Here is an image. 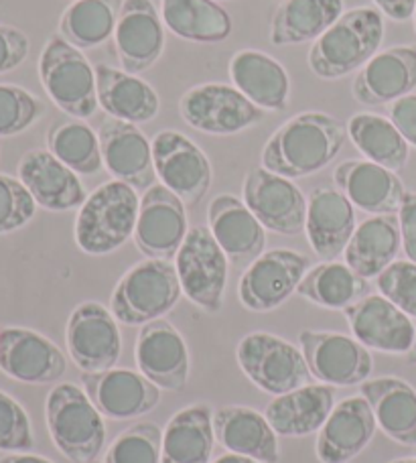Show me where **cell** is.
Wrapping results in <instances>:
<instances>
[{"label": "cell", "instance_id": "obj_1", "mask_svg": "<svg viewBox=\"0 0 416 463\" xmlns=\"http://www.w3.org/2000/svg\"><path fill=\"white\" fill-rule=\"evenodd\" d=\"M347 140V127L326 112H301L280 124L264 145L262 167L287 179L309 177L336 159Z\"/></svg>", "mask_w": 416, "mask_h": 463}, {"label": "cell", "instance_id": "obj_2", "mask_svg": "<svg viewBox=\"0 0 416 463\" xmlns=\"http://www.w3.org/2000/svg\"><path fill=\"white\" fill-rule=\"evenodd\" d=\"M384 39V14L373 6L345 11L309 52V68L321 80H339L362 70Z\"/></svg>", "mask_w": 416, "mask_h": 463}, {"label": "cell", "instance_id": "obj_3", "mask_svg": "<svg viewBox=\"0 0 416 463\" xmlns=\"http://www.w3.org/2000/svg\"><path fill=\"white\" fill-rule=\"evenodd\" d=\"M140 200L135 187L112 179L96 187L78 212L76 244L90 256H104L135 236Z\"/></svg>", "mask_w": 416, "mask_h": 463}, {"label": "cell", "instance_id": "obj_4", "mask_svg": "<svg viewBox=\"0 0 416 463\" xmlns=\"http://www.w3.org/2000/svg\"><path fill=\"white\" fill-rule=\"evenodd\" d=\"M45 423L53 445L71 463L94 461L104 449V415L78 384L61 383L49 391Z\"/></svg>", "mask_w": 416, "mask_h": 463}, {"label": "cell", "instance_id": "obj_5", "mask_svg": "<svg viewBox=\"0 0 416 463\" xmlns=\"http://www.w3.org/2000/svg\"><path fill=\"white\" fill-rule=\"evenodd\" d=\"M183 288L171 260L145 259L124 272L112 291L110 311L124 326L151 324L179 303Z\"/></svg>", "mask_w": 416, "mask_h": 463}, {"label": "cell", "instance_id": "obj_6", "mask_svg": "<svg viewBox=\"0 0 416 463\" xmlns=\"http://www.w3.org/2000/svg\"><path fill=\"white\" fill-rule=\"evenodd\" d=\"M39 78L52 102L71 118L86 120L99 106L96 68L61 35L49 37L41 52Z\"/></svg>", "mask_w": 416, "mask_h": 463}, {"label": "cell", "instance_id": "obj_7", "mask_svg": "<svg viewBox=\"0 0 416 463\" xmlns=\"http://www.w3.org/2000/svg\"><path fill=\"white\" fill-rule=\"evenodd\" d=\"M240 370L266 394L280 396L311 383L301 347L269 332L244 335L236 347Z\"/></svg>", "mask_w": 416, "mask_h": 463}, {"label": "cell", "instance_id": "obj_8", "mask_svg": "<svg viewBox=\"0 0 416 463\" xmlns=\"http://www.w3.org/2000/svg\"><path fill=\"white\" fill-rule=\"evenodd\" d=\"M228 256L207 226L189 228L175 256L183 295L199 309L218 313L228 287Z\"/></svg>", "mask_w": 416, "mask_h": 463}, {"label": "cell", "instance_id": "obj_9", "mask_svg": "<svg viewBox=\"0 0 416 463\" xmlns=\"http://www.w3.org/2000/svg\"><path fill=\"white\" fill-rule=\"evenodd\" d=\"M179 114L189 127L215 137L238 135L264 118V110L240 92L236 86L202 84L181 96Z\"/></svg>", "mask_w": 416, "mask_h": 463}, {"label": "cell", "instance_id": "obj_10", "mask_svg": "<svg viewBox=\"0 0 416 463\" xmlns=\"http://www.w3.org/2000/svg\"><path fill=\"white\" fill-rule=\"evenodd\" d=\"M70 358L86 374L114 368L122 354L118 319L98 301H83L71 311L65 326Z\"/></svg>", "mask_w": 416, "mask_h": 463}, {"label": "cell", "instance_id": "obj_11", "mask_svg": "<svg viewBox=\"0 0 416 463\" xmlns=\"http://www.w3.org/2000/svg\"><path fill=\"white\" fill-rule=\"evenodd\" d=\"M307 270L309 259L301 252L288 248L262 252L240 279L238 299L254 313L274 311L297 293Z\"/></svg>", "mask_w": 416, "mask_h": 463}, {"label": "cell", "instance_id": "obj_12", "mask_svg": "<svg viewBox=\"0 0 416 463\" xmlns=\"http://www.w3.org/2000/svg\"><path fill=\"white\" fill-rule=\"evenodd\" d=\"M298 347L305 354L311 376L323 384L360 386L372 376V354L354 335L303 329L298 334Z\"/></svg>", "mask_w": 416, "mask_h": 463}, {"label": "cell", "instance_id": "obj_13", "mask_svg": "<svg viewBox=\"0 0 416 463\" xmlns=\"http://www.w3.org/2000/svg\"><path fill=\"white\" fill-rule=\"evenodd\" d=\"M153 161L161 184L185 205H197L210 192L213 171L194 140L175 130H163L153 140Z\"/></svg>", "mask_w": 416, "mask_h": 463}, {"label": "cell", "instance_id": "obj_14", "mask_svg": "<svg viewBox=\"0 0 416 463\" xmlns=\"http://www.w3.org/2000/svg\"><path fill=\"white\" fill-rule=\"evenodd\" d=\"M242 197L248 210L266 230L282 236H297L305 232L307 197L293 179L264 167H254L244 179Z\"/></svg>", "mask_w": 416, "mask_h": 463}, {"label": "cell", "instance_id": "obj_15", "mask_svg": "<svg viewBox=\"0 0 416 463\" xmlns=\"http://www.w3.org/2000/svg\"><path fill=\"white\" fill-rule=\"evenodd\" d=\"M189 232L185 202L163 184L148 187L140 197L135 244L147 259L173 260Z\"/></svg>", "mask_w": 416, "mask_h": 463}, {"label": "cell", "instance_id": "obj_16", "mask_svg": "<svg viewBox=\"0 0 416 463\" xmlns=\"http://www.w3.org/2000/svg\"><path fill=\"white\" fill-rule=\"evenodd\" d=\"M68 370L61 347L29 327L0 329V372L23 384L57 383Z\"/></svg>", "mask_w": 416, "mask_h": 463}, {"label": "cell", "instance_id": "obj_17", "mask_svg": "<svg viewBox=\"0 0 416 463\" xmlns=\"http://www.w3.org/2000/svg\"><path fill=\"white\" fill-rule=\"evenodd\" d=\"M135 360L140 374H145L161 391L179 392L189 383L191 364L187 344L179 329L165 317L140 327Z\"/></svg>", "mask_w": 416, "mask_h": 463}, {"label": "cell", "instance_id": "obj_18", "mask_svg": "<svg viewBox=\"0 0 416 463\" xmlns=\"http://www.w3.org/2000/svg\"><path fill=\"white\" fill-rule=\"evenodd\" d=\"M83 391L106 419L128 420L159 407L161 388L145 374L127 368H110L81 374Z\"/></svg>", "mask_w": 416, "mask_h": 463}, {"label": "cell", "instance_id": "obj_19", "mask_svg": "<svg viewBox=\"0 0 416 463\" xmlns=\"http://www.w3.org/2000/svg\"><path fill=\"white\" fill-rule=\"evenodd\" d=\"M114 47L122 70L135 76L159 61L165 49V23L153 0H122Z\"/></svg>", "mask_w": 416, "mask_h": 463}, {"label": "cell", "instance_id": "obj_20", "mask_svg": "<svg viewBox=\"0 0 416 463\" xmlns=\"http://www.w3.org/2000/svg\"><path fill=\"white\" fill-rule=\"evenodd\" d=\"M104 167L114 179L124 181L137 192L155 185L156 171L153 143L137 124L108 118L98 130Z\"/></svg>", "mask_w": 416, "mask_h": 463}, {"label": "cell", "instance_id": "obj_21", "mask_svg": "<svg viewBox=\"0 0 416 463\" xmlns=\"http://www.w3.org/2000/svg\"><path fill=\"white\" fill-rule=\"evenodd\" d=\"M16 177L27 187L33 200L47 212H70L88 200L86 187L76 171L63 165L47 148L24 153L16 167Z\"/></svg>", "mask_w": 416, "mask_h": 463}, {"label": "cell", "instance_id": "obj_22", "mask_svg": "<svg viewBox=\"0 0 416 463\" xmlns=\"http://www.w3.org/2000/svg\"><path fill=\"white\" fill-rule=\"evenodd\" d=\"M354 337L368 350L382 354H409L416 327L412 317L384 295H368L344 311Z\"/></svg>", "mask_w": 416, "mask_h": 463}, {"label": "cell", "instance_id": "obj_23", "mask_svg": "<svg viewBox=\"0 0 416 463\" xmlns=\"http://www.w3.org/2000/svg\"><path fill=\"white\" fill-rule=\"evenodd\" d=\"M376 417L364 396H349L336 404L317 431L315 453L321 463H347L368 448L376 435Z\"/></svg>", "mask_w": 416, "mask_h": 463}, {"label": "cell", "instance_id": "obj_24", "mask_svg": "<svg viewBox=\"0 0 416 463\" xmlns=\"http://www.w3.org/2000/svg\"><path fill=\"white\" fill-rule=\"evenodd\" d=\"M416 88V45L380 52L355 73L352 94L362 106L392 104Z\"/></svg>", "mask_w": 416, "mask_h": 463}, {"label": "cell", "instance_id": "obj_25", "mask_svg": "<svg viewBox=\"0 0 416 463\" xmlns=\"http://www.w3.org/2000/svg\"><path fill=\"white\" fill-rule=\"evenodd\" d=\"M333 184L344 192L354 208L372 216L398 213L406 194L404 184L394 171L368 159H349L333 171Z\"/></svg>", "mask_w": 416, "mask_h": 463}, {"label": "cell", "instance_id": "obj_26", "mask_svg": "<svg viewBox=\"0 0 416 463\" xmlns=\"http://www.w3.org/2000/svg\"><path fill=\"white\" fill-rule=\"evenodd\" d=\"M355 208L337 187H315L307 200L305 234L321 260H336L344 254L355 232Z\"/></svg>", "mask_w": 416, "mask_h": 463}, {"label": "cell", "instance_id": "obj_27", "mask_svg": "<svg viewBox=\"0 0 416 463\" xmlns=\"http://www.w3.org/2000/svg\"><path fill=\"white\" fill-rule=\"evenodd\" d=\"M207 220L213 238L234 267L248 269L264 252L266 228L240 197L230 194L213 197Z\"/></svg>", "mask_w": 416, "mask_h": 463}, {"label": "cell", "instance_id": "obj_28", "mask_svg": "<svg viewBox=\"0 0 416 463\" xmlns=\"http://www.w3.org/2000/svg\"><path fill=\"white\" fill-rule=\"evenodd\" d=\"M215 443L230 453H238L260 463H279V435L264 412L256 409L228 404L213 411Z\"/></svg>", "mask_w": 416, "mask_h": 463}, {"label": "cell", "instance_id": "obj_29", "mask_svg": "<svg viewBox=\"0 0 416 463\" xmlns=\"http://www.w3.org/2000/svg\"><path fill=\"white\" fill-rule=\"evenodd\" d=\"M230 80L264 112H282L290 100V78L279 60L256 49H242L230 61Z\"/></svg>", "mask_w": 416, "mask_h": 463}, {"label": "cell", "instance_id": "obj_30", "mask_svg": "<svg viewBox=\"0 0 416 463\" xmlns=\"http://www.w3.org/2000/svg\"><path fill=\"white\" fill-rule=\"evenodd\" d=\"M98 104L110 118L145 124L161 110L159 94L148 81L112 65H96Z\"/></svg>", "mask_w": 416, "mask_h": 463}, {"label": "cell", "instance_id": "obj_31", "mask_svg": "<svg viewBox=\"0 0 416 463\" xmlns=\"http://www.w3.org/2000/svg\"><path fill=\"white\" fill-rule=\"evenodd\" d=\"M378 427L390 439L416 448V391L402 378L382 376L360 384Z\"/></svg>", "mask_w": 416, "mask_h": 463}, {"label": "cell", "instance_id": "obj_32", "mask_svg": "<svg viewBox=\"0 0 416 463\" xmlns=\"http://www.w3.org/2000/svg\"><path fill=\"white\" fill-rule=\"evenodd\" d=\"M336 407V391L329 384H305L269 402L264 415L280 437L317 433Z\"/></svg>", "mask_w": 416, "mask_h": 463}, {"label": "cell", "instance_id": "obj_33", "mask_svg": "<svg viewBox=\"0 0 416 463\" xmlns=\"http://www.w3.org/2000/svg\"><path fill=\"white\" fill-rule=\"evenodd\" d=\"M401 248L402 236L396 213L372 216L355 228L344 250V259L355 275L376 279L396 260Z\"/></svg>", "mask_w": 416, "mask_h": 463}, {"label": "cell", "instance_id": "obj_34", "mask_svg": "<svg viewBox=\"0 0 416 463\" xmlns=\"http://www.w3.org/2000/svg\"><path fill=\"white\" fill-rule=\"evenodd\" d=\"M213 445V411L207 404H191L165 425L161 463H210Z\"/></svg>", "mask_w": 416, "mask_h": 463}, {"label": "cell", "instance_id": "obj_35", "mask_svg": "<svg viewBox=\"0 0 416 463\" xmlns=\"http://www.w3.org/2000/svg\"><path fill=\"white\" fill-rule=\"evenodd\" d=\"M344 13V0H282L272 16L270 43H315Z\"/></svg>", "mask_w": 416, "mask_h": 463}, {"label": "cell", "instance_id": "obj_36", "mask_svg": "<svg viewBox=\"0 0 416 463\" xmlns=\"http://www.w3.org/2000/svg\"><path fill=\"white\" fill-rule=\"evenodd\" d=\"M161 19L173 35L194 43H222L234 23L215 0H161Z\"/></svg>", "mask_w": 416, "mask_h": 463}, {"label": "cell", "instance_id": "obj_37", "mask_svg": "<svg viewBox=\"0 0 416 463\" xmlns=\"http://www.w3.org/2000/svg\"><path fill=\"white\" fill-rule=\"evenodd\" d=\"M297 295L319 307L345 311L370 295V283L368 279L355 275L345 262L323 260L307 270Z\"/></svg>", "mask_w": 416, "mask_h": 463}, {"label": "cell", "instance_id": "obj_38", "mask_svg": "<svg viewBox=\"0 0 416 463\" xmlns=\"http://www.w3.org/2000/svg\"><path fill=\"white\" fill-rule=\"evenodd\" d=\"M347 137L365 159L390 171H402L409 163L411 145L386 116L372 112L352 116L347 120Z\"/></svg>", "mask_w": 416, "mask_h": 463}, {"label": "cell", "instance_id": "obj_39", "mask_svg": "<svg viewBox=\"0 0 416 463\" xmlns=\"http://www.w3.org/2000/svg\"><path fill=\"white\" fill-rule=\"evenodd\" d=\"M118 0H73L60 19V35L80 52L104 45L114 35Z\"/></svg>", "mask_w": 416, "mask_h": 463}, {"label": "cell", "instance_id": "obj_40", "mask_svg": "<svg viewBox=\"0 0 416 463\" xmlns=\"http://www.w3.org/2000/svg\"><path fill=\"white\" fill-rule=\"evenodd\" d=\"M47 151L78 175H94L104 167L99 138L88 122L68 118L52 124L47 130Z\"/></svg>", "mask_w": 416, "mask_h": 463}, {"label": "cell", "instance_id": "obj_41", "mask_svg": "<svg viewBox=\"0 0 416 463\" xmlns=\"http://www.w3.org/2000/svg\"><path fill=\"white\" fill-rule=\"evenodd\" d=\"M163 429L153 420H140L116 437L104 463H161Z\"/></svg>", "mask_w": 416, "mask_h": 463}, {"label": "cell", "instance_id": "obj_42", "mask_svg": "<svg viewBox=\"0 0 416 463\" xmlns=\"http://www.w3.org/2000/svg\"><path fill=\"white\" fill-rule=\"evenodd\" d=\"M45 114V104L29 90L0 84V138L16 137L37 124Z\"/></svg>", "mask_w": 416, "mask_h": 463}, {"label": "cell", "instance_id": "obj_43", "mask_svg": "<svg viewBox=\"0 0 416 463\" xmlns=\"http://www.w3.org/2000/svg\"><path fill=\"white\" fill-rule=\"evenodd\" d=\"M35 448V433L27 409L5 391H0V451L29 453Z\"/></svg>", "mask_w": 416, "mask_h": 463}, {"label": "cell", "instance_id": "obj_44", "mask_svg": "<svg viewBox=\"0 0 416 463\" xmlns=\"http://www.w3.org/2000/svg\"><path fill=\"white\" fill-rule=\"evenodd\" d=\"M35 212L37 203L21 179L0 173V236L27 226Z\"/></svg>", "mask_w": 416, "mask_h": 463}, {"label": "cell", "instance_id": "obj_45", "mask_svg": "<svg viewBox=\"0 0 416 463\" xmlns=\"http://www.w3.org/2000/svg\"><path fill=\"white\" fill-rule=\"evenodd\" d=\"M380 295L409 317H416V262L394 260L376 277Z\"/></svg>", "mask_w": 416, "mask_h": 463}, {"label": "cell", "instance_id": "obj_46", "mask_svg": "<svg viewBox=\"0 0 416 463\" xmlns=\"http://www.w3.org/2000/svg\"><path fill=\"white\" fill-rule=\"evenodd\" d=\"M29 37L11 24H0V76L23 65L29 57Z\"/></svg>", "mask_w": 416, "mask_h": 463}, {"label": "cell", "instance_id": "obj_47", "mask_svg": "<svg viewBox=\"0 0 416 463\" xmlns=\"http://www.w3.org/2000/svg\"><path fill=\"white\" fill-rule=\"evenodd\" d=\"M388 118L404 137L406 143L416 148V94L402 96L390 104Z\"/></svg>", "mask_w": 416, "mask_h": 463}, {"label": "cell", "instance_id": "obj_48", "mask_svg": "<svg viewBox=\"0 0 416 463\" xmlns=\"http://www.w3.org/2000/svg\"><path fill=\"white\" fill-rule=\"evenodd\" d=\"M398 224H401L402 248L406 259L416 262V194L406 192L398 210Z\"/></svg>", "mask_w": 416, "mask_h": 463}, {"label": "cell", "instance_id": "obj_49", "mask_svg": "<svg viewBox=\"0 0 416 463\" xmlns=\"http://www.w3.org/2000/svg\"><path fill=\"white\" fill-rule=\"evenodd\" d=\"M373 5H376L378 11L382 14H386L388 19L404 23L414 16L416 0H373Z\"/></svg>", "mask_w": 416, "mask_h": 463}, {"label": "cell", "instance_id": "obj_50", "mask_svg": "<svg viewBox=\"0 0 416 463\" xmlns=\"http://www.w3.org/2000/svg\"><path fill=\"white\" fill-rule=\"evenodd\" d=\"M0 463H53L43 456H35V453H6L5 458H0Z\"/></svg>", "mask_w": 416, "mask_h": 463}, {"label": "cell", "instance_id": "obj_51", "mask_svg": "<svg viewBox=\"0 0 416 463\" xmlns=\"http://www.w3.org/2000/svg\"><path fill=\"white\" fill-rule=\"evenodd\" d=\"M210 463H260V461L250 459V458H244V456H238V453H223V456H220L218 459H213Z\"/></svg>", "mask_w": 416, "mask_h": 463}, {"label": "cell", "instance_id": "obj_52", "mask_svg": "<svg viewBox=\"0 0 416 463\" xmlns=\"http://www.w3.org/2000/svg\"><path fill=\"white\" fill-rule=\"evenodd\" d=\"M406 360H409L411 364H414L416 366V334H414V342H412V347L409 350V354H406Z\"/></svg>", "mask_w": 416, "mask_h": 463}, {"label": "cell", "instance_id": "obj_53", "mask_svg": "<svg viewBox=\"0 0 416 463\" xmlns=\"http://www.w3.org/2000/svg\"><path fill=\"white\" fill-rule=\"evenodd\" d=\"M390 463H416V456L414 458H402V459H394Z\"/></svg>", "mask_w": 416, "mask_h": 463}, {"label": "cell", "instance_id": "obj_54", "mask_svg": "<svg viewBox=\"0 0 416 463\" xmlns=\"http://www.w3.org/2000/svg\"><path fill=\"white\" fill-rule=\"evenodd\" d=\"M412 19H414V31H416V8H414V16H412Z\"/></svg>", "mask_w": 416, "mask_h": 463}, {"label": "cell", "instance_id": "obj_55", "mask_svg": "<svg viewBox=\"0 0 416 463\" xmlns=\"http://www.w3.org/2000/svg\"><path fill=\"white\" fill-rule=\"evenodd\" d=\"M90 463H98V461H96V459H94V461H90Z\"/></svg>", "mask_w": 416, "mask_h": 463}, {"label": "cell", "instance_id": "obj_56", "mask_svg": "<svg viewBox=\"0 0 416 463\" xmlns=\"http://www.w3.org/2000/svg\"><path fill=\"white\" fill-rule=\"evenodd\" d=\"M414 453H416V448H414Z\"/></svg>", "mask_w": 416, "mask_h": 463}]
</instances>
